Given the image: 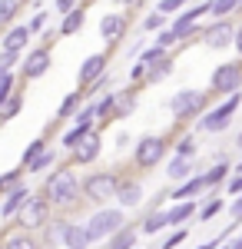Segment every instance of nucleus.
Masks as SVG:
<instances>
[{"instance_id":"nucleus-45","label":"nucleus","mask_w":242,"mask_h":249,"mask_svg":"<svg viewBox=\"0 0 242 249\" xmlns=\"http://www.w3.org/2000/svg\"><path fill=\"white\" fill-rule=\"evenodd\" d=\"M17 10H20V0H0V20L3 23H10L17 17Z\"/></svg>"},{"instance_id":"nucleus-54","label":"nucleus","mask_w":242,"mask_h":249,"mask_svg":"<svg viewBox=\"0 0 242 249\" xmlns=\"http://www.w3.org/2000/svg\"><path fill=\"white\" fill-rule=\"evenodd\" d=\"M225 249H242V232H239V236H232V239H229V246H225Z\"/></svg>"},{"instance_id":"nucleus-30","label":"nucleus","mask_w":242,"mask_h":249,"mask_svg":"<svg viewBox=\"0 0 242 249\" xmlns=\"http://www.w3.org/2000/svg\"><path fill=\"white\" fill-rule=\"evenodd\" d=\"M173 67H176V63H173V57H166V60H159V63H156V67H149V77H146V87H153V83H159V80H163V77H169V73H173Z\"/></svg>"},{"instance_id":"nucleus-29","label":"nucleus","mask_w":242,"mask_h":249,"mask_svg":"<svg viewBox=\"0 0 242 249\" xmlns=\"http://www.w3.org/2000/svg\"><path fill=\"white\" fill-rule=\"evenodd\" d=\"M67 223H70V219H53V223H50V226L43 230V246L53 249L56 239H63V230H67Z\"/></svg>"},{"instance_id":"nucleus-10","label":"nucleus","mask_w":242,"mask_h":249,"mask_svg":"<svg viewBox=\"0 0 242 249\" xmlns=\"http://www.w3.org/2000/svg\"><path fill=\"white\" fill-rule=\"evenodd\" d=\"M50 63H53V57H50V47H47V43H43V47H37V50H30V53H23V63H20V80L27 83V80L47 77Z\"/></svg>"},{"instance_id":"nucleus-22","label":"nucleus","mask_w":242,"mask_h":249,"mask_svg":"<svg viewBox=\"0 0 242 249\" xmlns=\"http://www.w3.org/2000/svg\"><path fill=\"white\" fill-rule=\"evenodd\" d=\"M136 90H139V87L113 90V93H116V110H113V120H123V116H133V113H136Z\"/></svg>"},{"instance_id":"nucleus-19","label":"nucleus","mask_w":242,"mask_h":249,"mask_svg":"<svg viewBox=\"0 0 242 249\" xmlns=\"http://www.w3.org/2000/svg\"><path fill=\"white\" fill-rule=\"evenodd\" d=\"M123 210H136L143 203V183L139 179H120V193H116Z\"/></svg>"},{"instance_id":"nucleus-7","label":"nucleus","mask_w":242,"mask_h":249,"mask_svg":"<svg viewBox=\"0 0 242 249\" xmlns=\"http://www.w3.org/2000/svg\"><path fill=\"white\" fill-rule=\"evenodd\" d=\"M209 90L216 96H232L242 90V60H225L212 70L209 77Z\"/></svg>"},{"instance_id":"nucleus-46","label":"nucleus","mask_w":242,"mask_h":249,"mask_svg":"<svg viewBox=\"0 0 242 249\" xmlns=\"http://www.w3.org/2000/svg\"><path fill=\"white\" fill-rule=\"evenodd\" d=\"M183 7H189V0H159V3H156V10H163L166 17H173V14H179Z\"/></svg>"},{"instance_id":"nucleus-15","label":"nucleus","mask_w":242,"mask_h":249,"mask_svg":"<svg viewBox=\"0 0 242 249\" xmlns=\"http://www.w3.org/2000/svg\"><path fill=\"white\" fill-rule=\"evenodd\" d=\"M30 196H34V193L27 190L23 183H17L14 190L3 193V206H0V216H3V219H14V216H17V213L27 206V199H30Z\"/></svg>"},{"instance_id":"nucleus-58","label":"nucleus","mask_w":242,"mask_h":249,"mask_svg":"<svg viewBox=\"0 0 242 249\" xmlns=\"http://www.w3.org/2000/svg\"><path fill=\"white\" fill-rule=\"evenodd\" d=\"M239 10H242V0H239Z\"/></svg>"},{"instance_id":"nucleus-42","label":"nucleus","mask_w":242,"mask_h":249,"mask_svg":"<svg viewBox=\"0 0 242 249\" xmlns=\"http://www.w3.org/2000/svg\"><path fill=\"white\" fill-rule=\"evenodd\" d=\"M219 213H223V199H219V196H212V199H206V206L203 210H199V219H212V216H219Z\"/></svg>"},{"instance_id":"nucleus-3","label":"nucleus","mask_w":242,"mask_h":249,"mask_svg":"<svg viewBox=\"0 0 242 249\" xmlns=\"http://www.w3.org/2000/svg\"><path fill=\"white\" fill-rule=\"evenodd\" d=\"M206 103H209V93L183 87L179 93H173V100H169V113H173L176 123H189V120H199L206 113Z\"/></svg>"},{"instance_id":"nucleus-56","label":"nucleus","mask_w":242,"mask_h":249,"mask_svg":"<svg viewBox=\"0 0 242 249\" xmlns=\"http://www.w3.org/2000/svg\"><path fill=\"white\" fill-rule=\"evenodd\" d=\"M236 150H239V156H242V130H239V136H236Z\"/></svg>"},{"instance_id":"nucleus-14","label":"nucleus","mask_w":242,"mask_h":249,"mask_svg":"<svg viewBox=\"0 0 242 249\" xmlns=\"http://www.w3.org/2000/svg\"><path fill=\"white\" fill-rule=\"evenodd\" d=\"M103 73H106V53H90V57L80 63L76 80H80V87H90V83H96Z\"/></svg>"},{"instance_id":"nucleus-1","label":"nucleus","mask_w":242,"mask_h":249,"mask_svg":"<svg viewBox=\"0 0 242 249\" xmlns=\"http://www.w3.org/2000/svg\"><path fill=\"white\" fill-rule=\"evenodd\" d=\"M40 193L53 203V210H80V206L86 203V196H83V179L73 173V166H56V170L47 176V183H43Z\"/></svg>"},{"instance_id":"nucleus-57","label":"nucleus","mask_w":242,"mask_h":249,"mask_svg":"<svg viewBox=\"0 0 242 249\" xmlns=\"http://www.w3.org/2000/svg\"><path fill=\"white\" fill-rule=\"evenodd\" d=\"M236 170H239V173H242V163H239V166H236Z\"/></svg>"},{"instance_id":"nucleus-21","label":"nucleus","mask_w":242,"mask_h":249,"mask_svg":"<svg viewBox=\"0 0 242 249\" xmlns=\"http://www.w3.org/2000/svg\"><path fill=\"white\" fill-rule=\"evenodd\" d=\"M83 23H86V3H80V7H73L67 17L60 20V37H73V34H80L83 30Z\"/></svg>"},{"instance_id":"nucleus-32","label":"nucleus","mask_w":242,"mask_h":249,"mask_svg":"<svg viewBox=\"0 0 242 249\" xmlns=\"http://www.w3.org/2000/svg\"><path fill=\"white\" fill-rule=\"evenodd\" d=\"M20 107H23V93H14L10 96V100H3V103H0V113H3V123H10V120H14V116L20 113Z\"/></svg>"},{"instance_id":"nucleus-31","label":"nucleus","mask_w":242,"mask_h":249,"mask_svg":"<svg viewBox=\"0 0 242 249\" xmlns=\"http://www.w3.org/2000/svg\"><path fill=\"white\" fill-rule=\"evenodd\" d=\"M43 150H47V140H43V136L30 140V143H27V150H23V156H20V166H30V163H34Z\"/></svg>"},{"instance_id":"nucleus-28","label":"nucleus","mask_w":242,"mask_h":249,"mask_svg":"<svg viewBox=\"0 0 242 249\" xmlns=\"http://www.w3.org/2000/svg\"><path fill=\"white\" fill-rule=\"evenodd\" d=\"M173 30L179 34V40H183V43H189L192 37H203V30H206V27H199V23H189V20H179V17H176Z\"/></svg>"},{"instance_id":"nucleus-12","label":"nucleus","mask_w":242,"mask_h":249,"mask_svg":"<svg viewBox=\"0 0 242 249\" xmlns=\"http://www.w3.org/2000/svg\"><path fill=\"white\" fill-rule=\"evenodd\" d=\"M209 193V179H206V173H192L189 179H183L176 190L169 193V199L173 203H183V199H196V196H203Z\"/></svg>"},{"instance_id":"nucleus-16","label":"nucleus","mask_w":242,"mask_h":249,"mask_svg":"<svg viewBox=\"0 0 242 249\" xmlns=\"http://www.w3.org/2000/svg\"><path fill=\"white\" fill-rule=\"evenodd\" d=\"M67 249H90L96 243L93 236H90V230H86V223L80 226V223H67V230H63V239H60Z\"/></svg>"},{"instance_id":"nucleus-55","label":"nucleus","mask_w":242,"mask_h":249,"mask_svg":"<svg viewBox=\"0 0 242 249\" xmlns=\"http://www.w3.org/2000/svg\"><path fill=\"white\" fill-rule=\"evenodd\" d=\"M120 7H139V0H116Z\"/></svg>"},{"instance_id":"nucleus-48","label":"nucleus","mask_w":242,"mask_h":249,"mask_svg":"<svg viewBox=\"0 0 242 249\" xmlns=\"http://www.w3.org/2000/svg\"><path fill=\"white\" fill-rule=\"evenodd\" d=\"M186 236H189L186 226H176V232H173V236H169V239H166L159 249H176V246H183V243H186Z\"/></svg>"},{"instance_id":"nucleus-18","label":"nucleus","mask_w":242,"mask_h":249,"mask_svg":"<svg viewBox=\"0 0 242 249\" xmlns=\"http://www.w3.org/2000/svg\"><path fill=\"white\" fill-rule=\"evenodd\" d=\"M3 249H47L43 243L37 239V232H27V230H7L3 236Z\"/></svg>"},{"instance_id":"nucleus-5","label":"nucleus","mask_w":242,"mask_h":249,"mask_svg":"<svg viewBox=\"0 0 242 249\" xmlns=\"http://www.w3.org/2000/svg\"><path fill=\"white\" fill-rule=\"evenodd\" d=\"M242 107V90L232 96H225L219 107H212V110H206L199 120H196V126L199 130H206V133H223V130H229L232 126V116H236V110Z\"/></svg>"},{"instance_id":"nucleus-34","label":"nucleus","mask_w":242,"mask_h":249,"mask_svg":"<svg viewBox=\"0 0 242 249\" xmlns=\"http://www.w3.org/2000/svg\"><path fill=\"white\" fill-rule=\"evenodd\" d=\"M50 166H56V153L47 146V150H43V153H40L37 160L27 166V173H43V170H50Z\"/></svg>"},{"instance_id":"nucleus-9","label":"nucleus","mask_w":242,"mask_h":249,"mask_svg":"<svg viewBox=\"0 0 242 249\" xmlns=\"http://www.w3.org/2000/svg\"><path fill=\"white\" fill-rule=\"evenodd\" d=\"M203 43L209 50H225V47H236V23L229 17L212 20L209 27L203 30Z\"/></svg>"},{"instance_id":"nucleus-37","label":"nucleus","mask_w":242,"mask_h":249,"mask_svg":"<svg viewBox=\"0 0 242 249\" xmlns=\"http://www.w3.org/2000/svg\"><path fill=\"white\" fill-rule=\"evenodd\" d=\"M23 173H27V166H14V170H7L3 176H0V193H7V190H14L20 179H23Z\"/></svg>"},{"instance_id":"nucleus-2","label":"nucleus","mask_w":242,"mask_h":249,"mask_svg":"<svg viewBox=\"0 0 242 249\" xmlns=\"http://www.w3.org/2000/svg\"><path fill=\"white\" fill-rule=\"evenodd\" d=\"M120 193V173L113 170H96L83 176V196L93 206H106V199H116Z\"/></svg>"},{"instance_id":"nucleus-40","label":"nucleus","mask_w":242,"mask_h":249,"mask_svg":"<svg viewBox=\"0 0 242 249\" xmlns=\"http://www.w3.org/2000/svg\"><path fill=\"white\" fill-rule=\"evenodd\" d=\"M163 27H166V14H163V10H153V14L143 20V30H146V34H156V30H163Z\"/></svg>"},{"instance_id":"nucleus-20","label":"nucleus","mask_w":242,"mask_h":249,"mask_svg":"<svg viewBox=\"0 0 242 249\" xmlns=\"http://www.w3.org/2000/svg\"><path fill=\"white\" fill-rule=\"evenodd\" d=\"M139 223H126L120 232H113L106 239V249H136V236H139Z\"/></svg>"},{"instance_id":"nucleus-38","label":"nucleus","mask_w":242,"mask_h":249,"mask_svg":"<svg viewBox=\"0 0 242 249\" xmlns=\"http://www.w3.org/2000/svg\"><path fill=\"white\" fill-rule=\"evenodd\" d=\"M169 57V50L166 47H159V43H153V47H146V50H143V63H146V67H156V63H159V60H166Z\"/></svg>"},{"instance_id":"nucleus-35","label":"nucleus","mask_w":242,"mask_h":249,"mask_svg":"<svg viewBox=\"0 0 242 249\" xmlns=\"http://www.w3.org/2000/svg\"><path fill=\"white\" fill-rule=\"evenodd\" d=\"M83 136H90V133H86V130H83V126H76V123H73V126H70V130H67V133L60 136V140H63V146H67V150H70V153H73L76 146H80V143H83Z\"/></svg>"},{"instance_id":"nucleus-11","label":"nucleus","mask_w":242,"mask_h":249,"mask_svg":"<svg viewBox=\"0 0 242 249\" xmlns=\"http://www.w3.org/2000/svg\"><path fill=\"white\" fill-rule=\"evenodd\" d=\"M126 30H130V14H106L100 20V37L106 40V47L120 43Z\"/></svg>"},{"instance_id":"nucleus-33","label":"nucleus","mask_w":242,"mask_h":249,"mask_svg":"<svg viewBox=\"0 0 242 249\" xmlns=\"http://www.w3.org/2000/svg\"><path fill=\"white\" fill-rule=\"evenodd\" d=\"M206 14H212V0H203V3H196V7H186V10L179 14V20L199 23V17H206Z\"/></svg>"},{"instance_id":"nucleus-17","label":"nucleus","mask_w":242,"mask_h":249,"mask_svg":"<svg viewBox=\"0 0 242 249\" xmlns=\"http://www.w3.org/2000/svg\"><path fill=\"white\" fill-rule=\"evenodd\" d=\"M30 37H34L30 23H14V27H7V34H3V50H20V53H27Z\"/></svg>"},{"instance_id":"nucleus-36","label":"nucleus","mask_w":242,"mask_h":249,"mask_svg":"<svg viewBox=\"0 0 242 249\" xmlns=\"http://www.w3.org/2000/svg\"><path fill=\"white\" fill-rule=\"evenodd\" d=\"M14 93H17V77H14V70H3L0 73V103L10 100Z\"/></svg>"},{"instance_id":"nucleus-53","label":"nucleus","mask_w":242,"mask_h":249,"mask_svg":"<svg viewBox=\"0 0 242 249\" xmlns=\"http://www.w3.org/2000/svg\"><path fill=\"white\" fill-rule=\"evenodd\" d=\"M116 146H120V150H126V146H130V136L120 133V136H116Z\"/></svg>"},{"instance_id":"nucleus-23","label":"nucleus","mask_w":242,"mask_h":249,"mask_svg":"<svg viewBox=\"0 0 242 249\" xmlns=\"http://www.w3.org/2000/svg\"><path fill=\"white\" fill-rule=\"evenodd\" d=\"M166 176L173 179V183H183V179H189L192 176V156H173L166 163Z\"/></svg>"},{"instance_id":"nucleus-47","label":"nucleus","mask_w":242,"mask_h":249,"mask_svg":"<svg viewBox=\"0 0 242 249\" xmlns=\"http://www.w3.org/2000/svg\"><path fill=\"white\" fill-rule=\"evenodd\" d=\"M17 63H23V53H20V50H3V53H0V67H3V70H14Z\"/></svg>"},{"instance_id":"nucleus-39","label":"nucleus","mask_w":242,"mask_h":249,"mask_svg":"<svg viewBox=\"0 0 242 249\" xmlns=\"http://www.w3.org/2000/svg\"><path fill=\"white\" fill-rule=\"evenodd\" d=\"M236 10H239V0H212V17L216 20L229 17V14H236Z\"/></svg>"},{"instance_id":"nucleus-50","label":"nucleus","mask_w":242,"mask_h":249,"mask_svg":"<svg viewBox=\"0 0 242 249\" xmlns=\"http://www.w3.org/2000/svg\"><path fill=\"white\" fill-rule=\"evenodd\" d=\"M73 7H80V0H53V10L60 14V17H67Z\"/></svg>"},{"instance_id":"nucleus-4","label":"nucleus","mask_w":242,"mask_h":249,"mask_svg":"<svg viewBox=\"0 0 242 249\" xmlns=\"http://www.w3.org/2000/svg\"><path fill=\"white\" fill-rule=\"evenodd\" d=\"M50 206H53V203H50L43 193L30 196L27 206L14 216V226H17V230H27V232H43L50 226Z\"/></svg>"},{"instance_id":"nucleus-26","label":"nucleus","mask_w":242,"mask_h":249,"mask_svg":"<svg viewBox=\"0 0 242 249\" xmlns=\"http://www.w3.org/2000/svg\"><path fill=\"white\" fill-rule=\"evenodd\" d=\"M196 216V199H183L169 210V226H186V219Z\"/></svg>"},{"instance_id":"nucleus-43","label":"nucleus","mask_w":242,"mask_h":249,"mask_svg":"<svg viewBox=\"0 0 242 249\" xmlns=\"http://www.w3.org/2000/svg\"><path fill=\"white\" fill-rule=\"evenodd\" d=\"M146 77H149V67L143 60H136L130 67V83H139V87H146Z\"/></svg>"},{"instance_id":"nucleus-8","label":"nucleus","mask_w":242,"mask_h":249,"mask_svg":"<svg viewBox=\"0 0 242 249\" xmlns=\"http://www.w3.org/2000/svg\"><path fill=\"white\" fill-rule=\"evenodd\" d=\"M130 219L123 216V210H110V206H100V210L86 219V230H90V236H93L96 243L100 239H110L113 232H120L123 226H126Z\"/></svg>"},{"instance_id":"nucleus-24","label":"nucleus","mask_w":242,"mask_h":249,"mask_svg":"<svg viewBox=\"0 0 242 249\" xmlns=\"http://www.w3.org/2000/svg\"><path fill=\"white\" fill-rule=\"evenodd\" d=\"M236 173V166L229 163V160H219L216 166H209L206 170V179H209V193L216 190V186H223V183H229V176Z\"/></svg>"},{"instance_id":"nucleus-52","label":"nucleus","mask_w":242,"mask_h":249,"mask_svg":"<svg viewBox=\"0 0 242 249\" xmlns=\"http://www.w3.org/2000/svg\"><path fill=\"white\" fill-rule=\"evenodd\" d=\"M236 53H239V57H242V23H239V27H236Z\"/></svg>"},{"instance_id":"nucleus-13","label":"nucleus","mask_w":242,"mask_h":249,"mask_svg":"<svg viewBox=\"0 0 242 249\" xmlns=\"http://www.w3.org/2000/svg\"><path fill=\"white\" fill-rule=\"evenodd\" d=\"M103 153V140H100V130H93L90 136H83V143L73 150V163L76 166H93Z\"/></svg>"},{"instance_id":"nucleus-25","label":"nucleus","mask_w":242,"mask_h":249,"mask_svg":"<svg viewBox=\"0 0 242 249\" xmlns=\"http://www.w3.org/2000/svg\"><path fill=\"white\" fill-rule=\"evenodd\" d=\"M166 226H169V210H153L146 219L139 223V230L146 232V236H156V232L166 230Z\"/></svg>"},{"instance_id":"nucleus-6","label":"nucleus","mask_w":242,"mask_h":249,"mask_svg":"<svg viewBox=\"0 0 242 249\" xmlns=\"http://www.w3.org/2000/svg\"><path fill=\"white\" fill-rule=\"evenodd\" d=\"M169 150V136H139V143L133 146V163H136V170H153V166H159L163 163V156Z\"/></svg>"},{"instance_id":"nucleus-27","label":"nucleus","mask_w":242,"mask_h":249,"mask_svg":"<svg viewBox=\"0 0 242 249\" xmlns=\"http://www.w3.org/2000/svg\"><path fill=\"white\" fill-rule=\"evenodd\" d=\"M80 100H86L83 90L67 93V96H63V103H60V110H56V120H70V116H76V113H80Z\"/></svg>"},{"instance_id":"nucleus-49","label":"nucleus","mask_w":242,"mask_h":249,"mask_svg":"<svg viewBox=\"0 0 242 249\" xmlns=\"http://www.w3.org/2000/svg\"><path fill=\"white\" fill-rule=\"evenodd\" d=\"M47 23H50V14H47V10H37V14L30 17V30H34V34H43Z\"/></svg>"},{"instance_id":"nucleus-51","label":"nucleus","mask_w":242,"mask_h":249,"mask_svg":"<svg viewBox=\"0 0 242 249\" xmlns=\"http://www.w3.org/2000/svg\"><path fill=\"white\" fill-rule=\"evenodd\" d=\"M225 193H236V196H242V173H239V170L229 176V183H225Z\"/></svg>"},{"instance_id":"nucleus-44","label":"nucleus","mask_w":242,"mask_h":249,"mask_svg":"<svg viewBox=\"0 0 242 249\" xmlns=\"http://www.w3.org/2000/svg\"><path fill=\"white\" fill-rule=\"evenodd\" d=\"M156 43H159V47H176V43H183V40H179V34H176V30H173V27H163V30H159V34H156Z\"/></svg>"},{"instance_id":"nucleus-41","label":"nucleus","mask_w":242,"mask_h":249,"mask_svg":"<svg viewBox=\"0 0 242 249\" xmlns=\"http://www.w3.org/2000/svg\"><path fill=\"white\" fill-rule=\"evenodd\" d=\"M176 153H179V156H196V136L183 133L179 140H176Z\"/></svg>"},{"instance_id":"nucleus-59","label":"nucleus","mask_w":242,"mask_h":249,"mask_svg":"<svg viewBox=\"0 0 242 249\" xmlns=\"http://www.w3.org/2000/svg\"><path fill=\"white\" fill-rule=\"evenodd\" d=\"M219 249H223V246H219Z\"/></svg>"}]
</instances>
